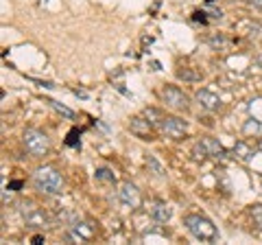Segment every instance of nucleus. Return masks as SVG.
I'll use <instances>...</instances> for the list:
<instances>
[{"label": "nucleus", "instance_id": "obj_17", "mask_svg": "<svg viewBox=\"0 0 262 245\" xmlns=\"http://www.w3.org/2000/svg\"><path fill=\"white\" fill-rule=\"evenodd\" d=\"M96 182H110V184H116V177L110 169H96Z\"/></svg>", "mask_w": 262, "mask_h": 245}, {"label": "nucleus", "instance_id": "obj_8", "mask_svg": "<svg viewBox=\"0 0 262 245\" xmlns=\"http://www.w3.org/2000/svg\"><path fill=\"white\" fill-rule=\"evenodd\" d=\"M118 199L122 201V206H127L131 210H138V208L142 206V195H140V191H138V186L131 184V182H125V184L120 186Z\"/></svg>", "mask_w": 262, "mask_h": 245}, {"label": "nucleus", "instance_id": "obj_18", "mask_svg": "<svg viewBox=\"0 0 262 245\" xmlns=\"http://www.w3.org/2000/svg\"><path fill=\"white\" fill-rule=\"evenodd\" d=\"M142 114H144V116H146V118H149V120L153 122L155 127H158V125H160V120L164 118V114H162L160 110H155V108H146Z\"/></svg>", "mask_w": 262, "mask_h": 245}, {"label": "nucleus", "instance_id": "obj_23", "mask_svg": "<svg viewBox=\"0 0 262 245\" xmlns=\"http://www.w3.org/2000/svg\"><path fill=\"white\" fill-rule=\"evenodd\" d=\"M247 3L253 7V9H262V0H247Z\"/></svg>", "mask_w": 262, "mask_h": 245}, {"label": "nucleus", "instance_id": "obj_16", "mask_svg": "<svg viewBox=\"0 0 262 245\" xmlns=\"http://www.w3.org/2000/svg\"><path fill=\"white\" fill-rule=\"evenodd\" d=\"M46 103L48 105H51V108H55L57 112H59L61 114V116H66V118H75V112H72V110H68V108H66V105H61V103H57V101H53V99H46Z\"/></svg>", "mask_w": 262, "mask_h": 245}, {"label": "nucleus", "instance_id": "obj_20", "mask_svg": "<svg viewBox=\"0 0 262 245\" xmlns=\"http://www.w3.org/2000/svg\"><path fill=\"white\" fill-rule=\"evenodd\" d=\"M146 165H149V167L155 171V175H164V171H162V167L158 165V162H155V158L149 156V158H146Z\"/></svg>", "mask_w": 262, "mask_h": 245}, {"label": "nucleus", "instance_id": "obj_24", "mask_svg": "<svg viewBox=\"0 0 262 245\" xmlns=\"http://www.w3.org/2000/svg\"><path fill=\"white\" fill-rule=\"evenodd\" d=\"M253 64H256V68H260V70H262V53H260V55H256V59H253Z\"/></svg>", "mask_w": 262, "mask_h": 245}, {"label": "nucleus", "instance_id": "obj_9", "mask_svg": "<svg viewBox=\"0 0 262 245\" xmlns=\"http://www.w3.org/2000/svg\"><path fill=\"white\" fill-rule=\"evenodd\" d=\"M153 122L149 120L142 114V116H134L131 118V122H129V132L134 134L136 138H142V140H153Z\"/></svg>", "mask_w": 262, "mask_h": 245}, {"label": "nucleus", "instance_id": "obj_15", "mask_svg": "<svg viewBox=\"0 0 262 245\" xmlns=\"http://www.w3.org/2000/svg\"><path fill=\"white\" fill-rule=\"evenodd\" d=\"M234 153H236L238 158H243V160H249V156L253 153V149H251V147H247V142H245V140H241V142H236Z\"/></svg>", "mask_w": 262, "mask_h": 245}, {"label": "nucleus", "instance_id": "obj_2", "mask_svg": "<svg viewBox=\"0 0 262 245\" xmlns=\"http://www.w3.org/2000/svg\"><path fill=\"white\" fill-rule=\"evenodd\" d=\"M33 184L37 191L46 195H61L63 193V177L55 167H42L33 175Z\"/></svg>", "mask_w": 262, "mask_h": 245}, {"label": "nucleus", "instance_id": "obj_28", "mask_svg": "<svg viewBox=\"0 0 262 245\" xmlns=\"http://www.w3.org/2000/svg\"><path fill=\"white\" fill-rule=\"evenodd\" d=\"M258 149H260V151H262V140H260V142H258Z\"/></svg>", "mask_w": 262, "mask_h": 245}, {"label": "nucleus", "instance_id": "obj_11", "mask_svg": "<svg viewBox=\"0 0 262 245\" xmlns=\"http://www.w3.org/2000/svg\"><path fill=\"white\" fill-rule=\"evenodd\" d=\"M170 215H173V210H170L164 201H155L153 203V208H151V217L155 219V221H160V223H166Z\"/></svg>", "mask_w": 262, "mask_h": 245}, {"label": "nucleus", "instance_id": "obj_6", "mask_svg": "<svg viewBox=\"0 0 262 245\" xmlns=\"http://www.w3.org/2000/svg\"><path fill=\"white\" fill-rule=\"evenodd\" d=\"M194 158L196 160H206V158H223L225 156V149H223V145H221L216 138H212V136H206V138H201L199 142L194 145Z\"/></svg>", "mask_w": 262, "mask_h": 245}, {"label": "nucleus", "instance_id": "obj_22", "mask_svg": "<svg viewBox=\"0 0 262 245\" xmlns=\"http://www.w3.org/2000/svg\"><path fill=\"white\" fill-rule=\"evenodd\" d=\"M77 136H79V132H77V129H72V132L68 134V140H66V145H68V147H77L79 145Z\"/></svg>", "mask_w": 262, "mask_h": 245}, {"label": "nucleus", "instance_id": "obj_13", "mask_svg": "<svg viewBox=\"0 0 262 245\" xmlns=\"http://www.w3.org/2000/svg\"><path fill=\"white\" fill-rule=\"evenodd\" d=\"M72 230L77 232V236L81 241H88V239H92V236L96 234V228L92 223H75L72 226Z\"/></svg>", "mask_w": 262, "mask_h": 245}, {"label": "nucleus", "instance_id": "obj_26", "mask_svg": "<svg viewBox=\"0 0 262 245\" xmlns=\"http://www.w3.org/2000/svg\"><path fill=\"white\" fill-rule=\"evenodd\" d=\"M9 189H22V182H20V179H18V182H11Z\"/></svg>", "mask_w": 262, "mask_h": 245}, {"label": "nucleus", "instance_id": "obj_27", "mask_svg": "<svg viewBox=\"0 0 262 245\" xmlns=\"http://www.w3.org/2000/svg\"><path fill=\"white\" fill-rule=\"evenodd\" d=\"M206 3H208V5H212V3H216V0H206Z\"/></svg>", "mask_w": 262, "mask_h": 245}, {"label": "nucleus", "instance_id": "obj_25", "mask_svg": "<svg viewBox=\"0 0 262 245\" xmlns=\"http://www.w3.org/2000/svg\"><path fill=\"white\" fill-rule=\"evenodd\" d=\"M31 241H33V243H35V245H39V243H42V241H44V236H42V234H35V236H33V239H31Z\"/></svg>", "mask_w": 262, "mask_h": 245}, {"label": "nucleus", "instance_id": "obj_4", "mask_svg": "<svg viewBox=\"0 0 262 245\" xmlns=\"http://www.w3.org/2000/svg\"><path fill=\"white\" fill-rule=\"evenodd\" d=\"M20 215H22L24 223H27L29 228H46V226H51V219H48L44 208H37L35 203H31V201L20 203Z\"/></svg>", "mask_w": 262, "mask_h": 245}, {"label": "nucleus", "instance_id": "obj_14", "mask_svg": "<svg viewBox=\"0 0 262 245\" xmlns=\"http://www.w3.org/2000/svg\"><path fill=\"white\" fill-rule=\"evenodd\" d=\"M249 219H251L253 228L262 232V206H260V203H258V206H251L249 208Z\"/></svg>", "mask_w": 262, "mask_h": 245}, {"label": "nucleus", "instance_id": "obj_1", "mask_svg": "<svg viewBox=\"0 0 262 245\" xmlns=\"http://www.w3.org/2000/svg\"><path fill=\"white\" fill-rule=\"evenodd\" d=\"M184 226H186V230L201 243H212V241L219 239L216 226L203 215H186L184 217Z\"/></svg>", "mask_w": 262, "mask_h": 245}, {"label": "nucleus", "instance_id": "obj_7", "mask_svg": "<svg viewBox=\"0 0 262 245\" xmlns=\"http://www.w3.org/2000/svg\"><path fill=\"white\" fill-rule=\"evenodd\" d=\"M160 134L166 136V138H173V140H182V138L188 134V122L184 118H177V116H164L160 120Z\"/></svg>", "mask_w": 262, "mask_h": 245}, {"label": "nucleus", "instance_id": "obj_3", "mask_svg": "<svg viewBox=\"0 0 262 245\" xmlns=\"http://www.w3.org/2000/svg\"><path fill=\"white\" fill-rule=\"evenodd\" d=\"M22 145L27 153H31L33 158H44L48 151H51V140H48V136L44 132H39V129H27L22 136Z\"/></svg>", "mask_w": 262, "mask_h": 245}, {"label": "nucleus", "instance_id": "obj_19", "mask_svg": "<svg viewBox=\"0 0 262 245\" xmlns=\"http://www.w3.org/2000/svg\"><path fill=\"white\" fill-rule=\"evenodd\" d=\"M177 77H179V79H184V81H196V79H201L199 72H192L190 68L179 70V72H177Z\"/></svg>", "mask_w": 262, "mask_h": 245}, {"label": "nucleus", "instance_id": "obj_12", "mask_svg": "<svg viewBox=\"0 0 262 245\" xmlns=\"http://www.w3.org/2000/svg\"><path fill=\"white\" fill-rule=\"evenodd\" d=\"M243 134L245 136H253V138H262V120L260 118H251L243 125Z\"/></svg>", "mask_w": 262, "mask_h": 245}, {"label": "nucleus", "instance_id": "obj_21", "mask_svg": "<svg viewBox=\"0 0 262 245\" xmlns=\"http://www.w3.org/2000/svg\"><path fill=\"white\" fill-rule=\"evenodd\" d=\"M206 11H194L192 13V22H201V24H208V18H206Z\"/></svg>", "mask_w": 262, "mask_h": 245}, {"label": "nucleus", "instance_id": "obj_10", "mask_svg": "<svg viewBox=\"0 0 262 245\" xmlns=\"http://www.w3.org/2000/svg\"><path fill=\"white\" fill-rule=\"evenodd\" d=\"M194 99L199 101V105L203 110H208V112H219L221 108H223V101H221V96L214 94L212 90H196V94H194Z\"/></svg>", "mask_w": 262, "mask_h": 245}, {"label": "nucleus", "instance_id": "obj_5", "mask_svg": "<svg viewBox=\"0 0 262 245\" xmlns=\"http://www.w3.org/2000/svg\"><path fill=\"white\" fill-rule=\"evenodd\" d=\"M158 94H160V99L164 103L170 105V108H175V110L186 112L188 108H190V96H188L184 90H179L177 86H164Z\"/></svg>", "mask_w": 262, "mask_h": 245}]
</instances>
